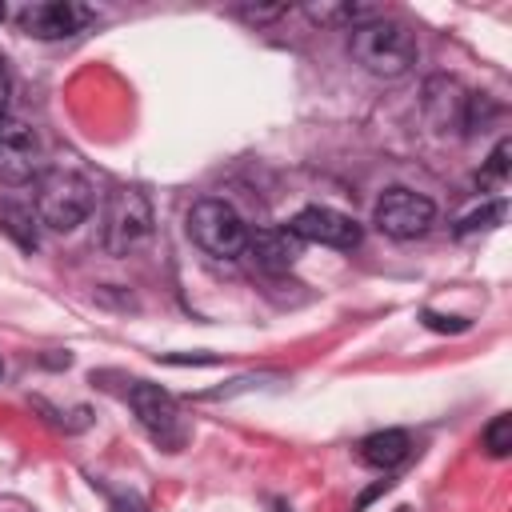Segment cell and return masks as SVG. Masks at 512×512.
<instances>
[{
  "mask_svg": "<svg viewBox=\"0 0 512 512\" xmlns=\"http://www.w3.org/2000/svg\"><path fill=\"white\" fill-rule=\"evenodd\" d=\"M348 48L356 56V64L372 76H404L416 64V36L388 16H376L368 24H356L348 36Z\"/></svg>",
  "mask_w": 512,
  "mask_h": 512,
  "instance_id": "obj_1",
  "label": "cell"
},
{
  "mask_svg": "<svg viewBox=\"0 0 512 512\" xmlns=\"http://www.w3.org/2000/svg\"><path fill=\"white\" fill-rule=\"evenodd\" d=\"M92 212V184L72 168H48L36 176V216L52 232H72Z\"/></svg>",
  "mask_w": 512,
  "mask_h": 512,
  "instance_id": "obj_2",
  "label": "cell"
},
{
  "mask_svg": "<svg viewBox=\"0 0 512 512\" xmlns=\"http://www.w3.org/2000/svg\"><path fill=\"white\" fill-rule=\"evenodd\" d=\"M152 232V204L140 188H116L104 208L100 244L108 256H128L136 244H144Z\"/></svg>",
  "mask_w": 512,
  "mask_h": 512,
  "instance_id": "obj_3",
  "label": "cell"
},
{
  "mask_svg": "<svg viewBox=\"0 0 512 512\" xmlns=\"http://www.w3.org/2000/svg\"><path fill=\"white\" fill-rule=\"evenodd\" d=\"M188 236L208 252V256H220V260H232L244 252L248 244V224L240 220V212L224 200H196L192 212H188Z\"/></svg>",
  "mask_w": 512,
  "mask_h": 512,
  "instance_id": "obj_4",
  "label": "cell"
},
{
  "mask_svg": "<svg viewBox=\"0 0 512 512\" xmlns=\"http://www.w3.org/2000/svg\"><path fill=\"white\" fill-rule=\"evenodd\" d=\"M376 228L392 240H416L432 228L436 220V204L412 188H388L380 200H376V212H372Z\"/></svg>",
  "mask_w": 512,
  "mask_h": 512,
  "instance_id": "obj_5",
  "label": "cell"
},
{
  "mask_svg": "<svg viewBox=\"0 0 512 512\" xmlns=\"http://www.w3.org/2000/svg\"><path fill=\"white\" fill-rule=\"evenodd\" d=\"M40 136L32 124L16 116H0V180L4 184H28L40 176Z\"/></svg>",
  "mask_w": 512,
  "mask_h": 512,
  "instance_id": "obj_6",
  "label": "cell"
},
{
  "mask_svg": "<svg viewBox=\"0 0 512 512\" xmlns=\"http://www.w3.org/2000/svg\"><path fill=\"white\" fill-rule=\"evenodd\" d=\"M300 244H324V248H356L360 244V224L336 208H324V204H312V208H300L288 224H284Z\"/></svg>",
  "mask_w": 512,
  "mask_h": 512,
  "instance_id": "obj_7",
  "label": "cell"
},
{
  "mask_svg": "<svg viewBox=\"0 0 512 512\" xmlns=\"http://www.w3.org/2000/svg\"><path fill=\"white\" fill-rule=\"evenodd\" d=\"M128 404H132L140 428H144L156 444L176 448V444L184 440V432H180V412H176L172 396H168L160 384H144V380H136V384L128 388Z\"/></svg>",
  "mask_w": 512,
  "mask_h": 512,
  "instance_id": "obj_8",
  "label": "cell"
},
{
  "mask_svg": "<svg viewBox=\"0 0 512 512\" xmlns=\"http://www.w3.org/2000/svg\"><path fill=\"white\" fill-rule=\"evenodd\" d=\"M88 20L84 8L76 4H28L20 12V28L36 40H60V36H72L80 32V24Z\"/></svg>",
  "mask_w": 512,
  "mask_h": 512,
  "instance_id": "obj_9",
  "label": "cell"
},
{
  "mask_svg": "<svg viewBox=\"0 0 512 512\" xmlns=\"http://www.w3.org/2000/svg\"><path fill=\"white\" fill-rule=\"evenodd\" d=\"M244 248L252 252V260L264 272H284L300 256V240L288 228H256V232H248V244Z\"/></svg>",
  "mask_w": 512,
  "mask_h": 512,
  "instance_id": "obj_10",
  "label": "cell"
},
{
  "mask_svg": "<svg viewBox=\"0 0 512 512\" xmlns=\"http://www.w3.org/2000/svg\"><path fill=\"white\" fill-rule=\"evenodd\" d=\"M424 108H428V116H432L436 128H464L468 96L460 92L456 80H448V76H432L428 88H424Z\"/></svg>",
  "mask_w": 512,
  "mask_h": 512,
  "instance_id": "obj_11",
  "label": "cell"
},
{
  "mask_svg": "<svg viewBox=\"0 0 512 512\" xmlns=\"http://www.w3.org/2000/svg\"><path fill=\"white\" fill-rule=\"evenodd\" d=\"M408 448H412L408 432H400V428H384V432H372V436L360 440V460H364L368 468L388 472V468H396L400 460H408Z\"/></svg>",
  "mask_w": 512,
  "mask_h": 512,
  "instance_id": "obj_12",
  "label": "cell"
},
{
  "mask_svg": "<svg viewBox=\"0 0 512 512\" xmlns=\"http://www.w3.org/2000/svg\"><path fill=\"white\" fill-rule=\"evenodd\" d=\"M304 12L320 24H352V28L380 16V8H360V4H308Z\"/></svg>",
  "mask_w": 512,
  "mask_h": 512,
  "instance_id": "obj_13",
  "label": "cell"
},
{
  "mask_svg": "<svg viewBox=\"0 0 512 512\" xmlns=\"http://www.w3.org/2000/svg\"><path fill=\"white\" fill-rule=\"evenodd\" d=\"M484 448H488V456H496V460H504V456L512 452V416H496V420L484 428Z\"/></svg>",
  "mask_w": 512,
  "mask_h": 512,
  "instance_id": "obj_14",
  "label": "cell"
},
{
  "mask_svg": "<svg viewBox=\"0 0 512 512\" xmlns=\"http://www.w3.org/2000/svg\"><path fill=\"white\" fill-rule=\"evenodd\" d=\"M500 216H504V204H500V200H492V204H484V208L468 212V216L456 224V232H460V236H468V232H476V228H492Z\"/></svg>",
  "mask_w": 512,
  "mask_h": 512,
  "instance_id": "obj_15",
  "label": "cell"
},
{
  "mask_svg": "<svg viewBox=\"0 0 512 512\" xmlns=\"http://www.w3.org/2000/svg\"><path fill=\"white\" fill-rule=\"evenodd\" d=\"M0 224H4L20 244H28V248L36 244V236L24 228V224H28V212H20V208H0Z\"/></svg>",
  "mask_w": 512,
  "mask_h": 512,
  "instance_id": "obj_16",
  "label": "cell"
},
{
  "mask_svg": "<svg viewBox=\"0 0 512 512\" xmlns=\"http://www.w3.org/2000/svg\"><path fill=\"white\" fill-rule=\"evenodd\" d=\"M508 152H512V144L500 140L496 152H492V160H488V168H484V180H504V172H508Z\"/></svg>",
  "mask_w": 512,
  "mask_h": 512,
  "instance_id": "obj_17",
  "label": "cell"
},
{
  "mask_svg": "<svg viewBox=\"0 0 512 512\" xmlns=\"http://www.w3.org/2000/svg\"><path fill=\"white\" fill-rule=\"evenodd\" d=\"M424 324L436 328V332H464L468 320H456V316H436V312H424Z\"/></svg>",
  "mask_w": 512,
  "mask_h": 512,
  "instance_id": "obj_18",
  "label": "cell"
},
{
  "mask_svg": "<svg viewBox=\"0 0 512 512\" xmlns=\"http://www.w3.org/2000/svg\"><path fill=\"white\" fill-rule=\"evenodd\" d=\"M288 8H240V16L248 20H272V16H284Z\"/></svg>",
  "mask_w": 512,
  "mask_h": 512,
  "instance_id": "obj_19",
  "label": "cell"
},
{
  "mask_svg": "<svg viewBox=\"0 0 512 512\" xmlns=\"http://www.w3.org/2000/svg\"><path fill=\"white\" fill-rule=\"evenodd\" d=\"M4 104H8V72H4V64H0V116H8Z\"/></svg>",
  "mask_w": 512,
  "mask_h": 512,
  "instance_id": "obj_20",
  "label": "cell"
}]
</instances>
